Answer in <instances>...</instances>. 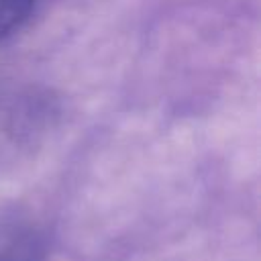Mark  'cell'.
Masks as SVG:
<instances>
[{
  "label": "cell",
  "instance_id": "obj_1",
  "mask_svg": "<svg viewBox=\"0 0 261 261\" xmlns=\"http://www.w3.org/2000/svg\"><path fill=\"white\" fill-rule=\"evenodd\" d=\"M43 245L35 228L24 222L0 224V261H41Z\"/></svg>",
  "mask_w": 261,
  "mask_h": 261
},
{
  "label": "cell",
  "instance_id": "obj_2",
  "mask_svg": "<svg viewBox=\"0 0 261 261\" xmlns=\"http://www.w3.org/2000/svg\"><path fill=\"white\" fill-rule=\"evenodd\" d=\"M37 0H0V39L16 31L33 12Z\"/></svg>",
  "mask_w": 261,
  "mask_h": 261
}]
</instances>
